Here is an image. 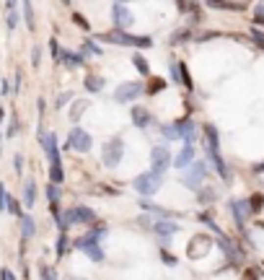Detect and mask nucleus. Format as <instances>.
<instances>
[{
  "label": "nucleus",
  "instance_id": "f257e3e1",
  "mask_svg": "<svg viewBox=\"0 0 264 280\" xmlns=\"http://www.w3.org/2000/svg\"><path fill=\"white\" fill-rule=\"evenodd\" d=\"M104 42H112V44H120V47H153V39L150 37H132V34H127L124 29H114L101 37Z\"/></svg>",
  "mask_w": 264,
  "mask_h": 280
},
{
  "label": "nucleus",
  "instance_id": "f03ea898",
  "mask_svg": "<svg viewBox=\"0 0 264 280\" xmlns=\"http://www.w3.org/2000/svg\"><path fill=\"white\" fill-rule=\"evenodd\" d=\"M135 189L140 192V197H150V195H156L158 192V187L163 184V174L161 171H145V174H140L138 179H135Z\"/></svg>",
  "mask_w": 264,
  "mask_h": 280
},
{
  "label": "nucleus",
  "instance_id": "7ed1b4c3",
  "mask_svg": "<svg viewBox=\"0 0 264 280\" xmlns=\"http://www.w3.org/2000/svg\"><path fill=\"white\" fill-rule=\"evenodd\" d=\"M122 156H124V143H122V138H112V140L104 143V148H101V161H104V166L114 169V166L122 161Z\"/></svg>",
  "mask_w": 264,
  "mask_h": 280
},
{
  "label": "nucleus",
  "instance_id": "20e7f679",
  "mask_svg": "<svg viewBox=\"0 0 264 280\" xmlns=\"http://www.w3.org/2000/svg\"><path fill=\"white\" fill-rule=\"evenodd\" d=\"M143 94H145L143 80H127V83H122V86L114 91V99H117L120 104H127V102H135V99H140Z\"/></svg>",
  "mask_w": 264,
  "mask_h": 280
},
{
  "label": "nucleus",
  "instance_id": "39448f33",
  "mask_svg": "<svg viewBox=\"0 0 264 280\" xmlns=\"http://www.w3.org/2000/svg\"><path fill=\"white\" fill-rule=\"evenodd\" d=\"M91 146H94V140H91V135L83 130V127H72L70 135H68V148L78 151V153H88Z\"/></svg>",
  "mask_w": 264,
  "mask_h": 280
},
{
  "label": "nucleus",
  "instance_id": "423d86ee",
  "mask_svg": "<svg viewBox=\"0 0 264 280\" xmlns=\"http://www.w3.org/2000/svg\"><path fill=\"white\" fill-rule=\"evenodd\" d=\"M112 19H114V26L117 29H127V26H132L135 24V16H132V11L127 8V3H117L112 5Z\"/></svg>",
  "mask_w": 264,
  "mask_h": 280
},
{
  "label": "nucleus",
  "instance_id": "0eeeda50",
  "mask_svg": "<svg viewBox=\"0 0 264 280\" xmlns=\"http://www.w3.org/2000/svg\"><path fill=\"white\" fill-rule=\"evenodd\" d=\"M150 164H153V171H166L174 161H171V151L166 148V146H156L150 151Z\"/></svg>",
  "mask_w": 264,
  "mask_h": 280
},
{
  "label": "nucleus",
  "instance_id": "6e6552de",
  "mask_svg": "<svg viewBox=\"0 0 264 280\" xmlns=\"http://www.w3.org/2000/svg\"><path fill=\"white\" fill-rule=\"evenodd\" d=\"M205 177H207V161H197V164H192V169L181 177V182L194 189V187H199V182H202Z\"/></svg>",
  "mask_w": 264,
  "mask_h": 280
},
{
  "label": "nucleus",
  "instance_id": "1a4fd4ad",
  "mask_svg": "<svg viewBox=\"0 0 264 280\" xmlns=\"http://www.w3.org/2000/svg\"><path fill=\"white\" fill-rule=\"evenodd\" d=\"M65 221H68V226L70 223H96V213L86 205H78L72 210H65Z\"/></svg>",
  "mask_w": 264,
  "mask_h": 280
},
{
  "label": "nucleus",
  "instance_id": "9d476101",
  "mask_svg": "<svg viewBox=\"0 0 264 280\" xmlns=\"http://www.w3.org/2000/svg\"><path fill=\"white\" fill-rule=\"evenodd\" d=\"M176 132H179V140H184V143H194L197 140V125H194V120H181V122H176Z\"/></svg>",
  "mask_w": 264,
  "mask_h": 280
},
{
  "label": "nucleus",
  "instance_id": "9b49d317",
  "mask_svg": "<svg viewBox=\"0 0 264 280\" xmlns=\"http://www.w3.org/2000/svg\"><path fill=\"white\" fill-rule=\"evenodd\" d=\"M192 161H194V146H192V143H187V146L179 151V156L174 158V166H176L179 171H184L189 164H192Z\"/></svg>",
  "mask_w": 264,
  "mask_h": 280
},
{
  "label": "nucleus",
  "instance_id": "f8f14e48",
  "mask_svg": "<svg viewBox=\"0 0 264 280\" xmlns=\"http://www.w3.org/2000/svg\"><path fill=\"white\" fill-rule=\"evenodd\" d=\"M153 231L158 233V239H161L163 244H168L171 236H174V233L179 231V226H176V223H171V221H161V223L153 226Z\"/></svg>",
  "mask_w": 264,
  "mask_h": 280
},
{
  "label": "nucleus",
  "instance_id": "ddd939ff",
  "mask_svg": "<svg viewBox=\"0 0 264 280\" xmlns=\"http://www.w3.org/2000/svg\"><path fill=\"white\" fill-rule=\"evenodd\" d=\"M217 247H220V249L225 252V257H228V259L233 262V265H239V262H241V252L236 249V247H233V241H231V239H225L223 233L217 236Z\"/></svg>",
  "mask_w": 264,
  "mask_h": 280
},
{
  "label": "nucleus",
  "instance_id": "4468645a",
  "mask_svg": "<svg viewBox=\"0 0 264 280\" xmlns=\"http://www.w3.org/2000/svg\"><path fill=\"white\" fill-rule=\"evenodd\" d=\"M205 140H207V156L220 153V138H217V130L213 127V125H207V127H205Z\"/></svg>",
  "mask_w": 264,
  "mask_h": 280
},
{
  "label": "nucleus",
  "instance_id": "2eb2a0df",
  "mask_svg": "<svg viewBox=\"0 0 264 280\" xmlns=\"http://www.w3.org/2000/svg\"><path fill=\"white\" fill-rule=\"evenodd\" d=\"M132 122H135V127H140V130H145L150 125V112L148 109H143V106H132Z\"/></svg>",
  "mask_w": 264,
  "mask_h": 280
},
{
  "label": "nucleus",
  "instance_id": "dca6fc26",
  "mask_svg": "<svg viewBox=\"0 0 264 280\" xmlns=\"http://www.w3.org/2000/svg\"><path fill=\"white\" fill-rule=\"evenodd\" d=\"M104 239H106V229L101 226V229H94L91 233H86V236L75 239V247H80V244H101Z\"/></svg>",
  "mask_w": 264,
  "mask_h": 280
},
{
  "label": "nucleus",
  "instance_id": "f3484780",
  "mask_svg": "<svg viewBox=\"0 0 264 280\" xmlns=\"http://www.w3.org/2000/svg\"><path fill=\"white\" fill-rule=\"evenodd\" d=\"M57 62H65L68 68H80V65H83V55H75V52L60 50V60H57Z\"/></svg>",
  "mask_w": 264,
  "mask_h": 280
},
{
  "label": "nucleus",
  "instance_id": "a211bd4d",
  "mask_svg": "<svg viewBox=\"0 0 264 280\" xmlns=\"http://www.w3.org/2000/svg\"><path fill=\"white\" fill-rule=\"evenodd\" d=\"M78 249H80V252H86L88 259H94V262H104V249L98 247V244H80Z\"/></svg>",
  "mask_w": 264,
  "mask_h": 280
},
{
  "label": "nucleus",
  "instance_id": "6ab92c4d",
  "mask_svg": "<svg viewBox=\"0 0 264 280\" xmlns=\"http://www.w3.org/2000/svg\"><path fill=\"white\" fill-rule=\"evenodd\" d=\"M34 203H36V182L34 179H26V184H24V205L34 207Z\"/></svg>",
  "mask_w": 264,
  "mask_h": 280
},
{
  "label": "nucleus",
  "instance_id": "aec40b11",
  "mask_svg": "<svg viewBox=\"0 0 264 280\" xmlns=\"http://www.w3.org/2000/svg\"><path fill=\"white\" fill-rule=\"evenodd\" d=\"M83 86L88 88L91 94H98V91H101V88L106 86V80H104L101 76H94V73H91V76H86V80H83Z\"/></svg>",
  "mask_w": 264,
  "mask_h": 280
},
{
  "label": "nucleus",
  "instance_id": "412c9836",
  "mask_svg": "<svg viewBox=\"0 0 264 280\" xmlns=\"http://www.w3.org/2000/svg\"><path fill=\"white\" fill-rule=\"evenodd\" d=\"M21 233H24V239H31L34 233H36V223H34V218L31 215H21Z\"/></svg>",
  "mask_w": 264,
  "mask_h": 280
},
{
  "label": "nucleus",
  "instance_id": "4be33fe9",
  "mask_svg": "<svg viewBox=\"0 0 264 280\" xmlns=\"http://www.w3.org/2000/svg\"><path fill=\"white\" fill-rule=\"evenodd\" d=\"M140 207H143V210H148V213H153V215H161V218L174 215V213H168L166 207H158V205H153V203H148V200H143V197H140Z\"/></svg>",
  "mask_w": 264,
  "mask_h": 280
},
{
  "label": "nucleus",
  "instance_id": "5701e85b",
  "mask_svg": "<svg viewBox=\"0 0 264 280\" xmlns=\"http://www.w3.org/2000/svg\"><path fill=\"white\" fill-rule=\"evenodd\" d=\"M47 200L52 205V213H60V207H57V200H60V187L57 184H47Z\"/></svg>",
  "mask_w": 264,
  "mask_h": 280
},
{
  "label": "nucleus",
  "instance_id": "b1692460",
  "mask_svg": "<svg viewBox=\"0 0 264 280\" xmlns=\"http://www.w3.org/2000/svg\"><path fill=\"white\" fill-rule=\"evenodd\" d=\"M101 47H96V42L94 39H88V42H83V44H80V55H91V57H98V55H101Z\"/></svg>",
  "mask_w": 264,
  "mask_h": 280
},
{
  "label": "nucleus",
  "instance_id": "393cba45",
  "mask_svg": "<svg viewBox=\"0 0 264 280\" xmlns=\"http://www.w3.org/2000/svg\"><path fill=\"white\" fill-rule=\"evenodd\" d=\"M24 21H26V26H29V31H34L36 29V21H34V8H31V0H24Z\"/></svg>",
  "mask_w": 264,
  "mask_h": 280
},
{
  "label": "nucleus",
  "instance_id": "a878e982",
  "mask_svg": "<svg viewBox=\"0 0 264 280\" xmlns=\"http://www.w3.org/2000/svg\"><path fill=\"white\" fill-rule=\"evenodd\" d=\"M132 62H135V68H138V73H143V76H150V62L145 60L140 52L138 55H132Z\"/></svg>",
  "mask_w": 264,
  "mask_h": 280
},
{
  "label": "nucleus",
  "instance_id": "bb28decb",
  "mask_svg": "<svg viewBox=\"0 0 264 280\" xmlns=\"http://www.w3.org/2000/svg\"><path fill=\"white\" fill-rule=\"evenodd\" d=\"M213 8H217V11H241V5L231 3V0H207Z\"/></svg>",
  "mask_w": 264,
  "mask_h": 280
},
{
  "label": "nucleus",
  "instance_id": "cd10ccee",
  "mask_svg": "<svg viewBox=\"0 0 264 280\" xmlns=\"http://www.w3.org/2000/svg\"><path fill=\"white\" fill-rule=\"evenodd\" d=\"M88 109V102H75V104H72V109H70V120L72 122H78L80 120V114H83Z\"/></svg>",
  "mask_w": 264,
  "mask_h": 280
},
{
  "label": "nucleus",
  "instance_id": "c85d7f7f",
  "mask_svg": "<svg viewBox=\"0 0 264 280\" xmlns=\"http://www.w3.org/2000/svg\"><path fill=\"white\" fill-rule=\"evenodd\" d=\"M18 21H21V16H18V8L16 11H5V26H8V31H13Z\"/></svg>",
  "mask_w": 264,
  "mask_h": 280
},
{
  "label": "nucleus",
  "instance_id": "c756f323",
  "mask_svg": "<svg viewBox=\"0 0 264 280\" xmlns=\"http://www.w3.org/2000/svg\"><path fill=\"white\" fill-rule=\"evenodd\" d=\"M161 135L166 140H179V132H176V125H161Z\"/></svg>",
  "mask_w": 264,
  "mask_h": 280
},
{
  "label": "nucleus",
  "instance_id": "7c9ffc66",
  "mask_svg": "<svg viewBox=\"0 0 264 280\" xmlns=\"http://www.w3.org/2000/svg\"><path fill=\"white\" fill-rule=\"evenodd\" d=\"M68 255V233L60 231V239H57V257H65Z\"/></svg>",
  "mask_w": 264,
  "mask_h": 280
},
{
  "label": "nucleus",
  "instance_id": "2f4dec72",
  "mask_svg": "<svg viewBox=\"0 0 264 280\" xmlns=\"http://www.w3.org/2000/svg\"><path fill=\"white\" fill-rule=\"evenodd\" d=\"M161 88H166V80H161V78H153L150 83L145 86V91H148V94H158Z\"/></svg>",
  "mask_w": 264,
  "mask_h": 280
},
{
  "label": "nucleus",
  "instance_id": "473e14b6",
  "mask_svg": "<svg viewBox=\"0 0 264 280\" xmlns=\"http://www.w3.org/2000/svg\"><path fill=\"white\" fill-rule=\"evenodd\" d=\"M5 210H8V213H13L16 218H21V215H24V213H21V205H18V200H13L11 195H8V205H5Z\"/></svg>",
  "mask_w": 264,
  "mask_h": 280
},
{
  "label": "nucleus",
  "instance_id": "72a5a7b5",
  "mask_svg": "<svg viewBox=\"0 0 264 280\" xmlns=\"http://www.w3.org/2000/svg\"><path fill=\"white\" fill-rule=\"evenodd\" d=\"M39 62H42V47H39V44H34V47H31V65L39 68Z\"/></svg>",
  "mask_w": 264,
  "mask_h": 280
},
{
  "label": "nucleus",
  "instance_id": "f704fd0d",
  "mask_svg": "<svg viewBox=\"0 0 264 280\" xmlns=\"http://www.w3.org/2000/svg\"><path fill=\"white\" fill-rule=\"evenodd\" d=\"M213 200H215L213 189H202V192H199V203H213Z\"/></svg>",
  "mask_w": 264,
  "mask_h": 280
},
{
  "label": "nucleus",
  "instance_id": "c9c22d12",
  "mask_svg": "<svg viewBox=\"0 0 264 280\" xmlns=\"http://www.w3.org/2000/svg\"><path fill=\"white\" fill-rule=\"evenodd\" d=\"M68 102H72V94H70V91H68V94H60V96H57V109H62Z\"/></svg>",
  "mask_w": 264,
  "mask_h": 280
},
{
  "label": "nucleus",
  "instance_id": "e433bc0d",
  "mask_svg": "<svg viewBox=\"0 0 264 280\" xmlns=\"http://www.w3.org/2000/svg\"><path fill=\"white\" fill-rule=\"evenodd\" d=\"M39 270H42V280H54V270H52V267H47V265H42Z\"/></svg>",
  "mask_w": 264,
  "mask_h": 280
},
{
  "label": "nucleus",
  "instance_id": "4c0bfd02",
  "mask_svg": "<svg viewBox=\"0 0 264 280\" xmlns=\"http://www.w3.org/2000/svg\"><path fill=\"white\" fill-rule=\"evenodd\" d=\"M72 21H75L78 26H80V29H83V31H88L91 29V26H88V21L83 19V16H80V13H75V16H72Z\"/></svg>",
  "mask_w": 264,
  "mask_h": 280
},
{
  "label": "nucleus",
  "instance_id": "58836bf2",
  "mask_svg": "<svg viewBox=\"0 0 264 280\" xmlns=\"http://www.w3.org/2000/svg\"><path fill=\"white\" fill-rule=\"evenodd\" d=\"M262 203H264V197H262V195H257V197H251V203H249V205H251V213H257L259 207H262Z\"/></svg>",
  "mask_w": 264,
  "mask_h": 280
},
{
  "label": "nucleus",
  "instance_id": "ea45409f",
  "mask_svg": "<svg viewBox=\"0 0 264 280\" xmlns=\"http://www.w3.org/2000/svg\"><path fill=\"white\" fill-rule=\"evenodd\" d=\"M5 205H8V192H5V187L0 184V213L5 210Z\"/></svg>",
  "mask_w": 264,
  "mask_h": 280
},
{
  "label": "nucleus",
  "instance_id": "a19ab883",
  "mask_svg": "<svg viewBox=\"0 0 264 280\" xmlns=\"http://www.w3.org/2000/svg\"><path fill=\"white\" fill-rule=\"evenodd\" d=\"M16 132H18V120L13 117V120H11V125H8V130H5V135H8V138H13Z\"/></svg>",
  "mask_w": 264,
  "mask_h": 280
},
{
  "label": "nucleus",
  "instance_id": "79ce46f5",
  "mask_svg": "<svg viewBox=\"0 0 264 280\" xmlns=\"http://www.w3.org/2000/svg\"><path fill=\"white\" fill-rule=\"evenodd\" d=\"M251 37H254V39H257V44H259V47L264 50V34H262L259 29H251Z\"/></svg>",
  "mask_w": 264,
  "mask_h": 280
},
{
  "label": "nucleus",
  "instance_id": "37998d69",
  "mask_svg": "<svg viewBox=\"0 0 264 280\" xmlns=\"http://www.w3.org/2000/svg\"><path fill=\"white\" fill-rule=\"evenodd\" d=\"M13 166H16V174H24V156H16Z\"/></svg>",
  "mask_w": 264,
  "mask_h": 280
},
{
  "label": "nucleus",
  "instance_id": "c03bdc74",
  "mask_svg": "<svg viewBox=\"0 0 264 280\" xmlns=\"http://www.w3.org/2000/svg\"><path fill=\"white\" fill-rule=\"evenodd\" d=\"M49 47H52V55H54V60H60V44H57V39H52V42H49Z\"/></svg>",
  "mask_w": 264,
  "mask_h": 280
},
{
  "label": "nucleus",
  "instance_id": "a18cd8bd",
  "mask_svg": "<svg viewBox=\"0 0 264 280\" xmlns=\"http://www.w3.org/2000/svg\"><path fill=\"white\" fill-rule=\"evenodd\" d=\"M161 259H163V262H166V265H171V267H174V265H176V259H174V257H171V255H168V252H161Z\"/></svg>",
  "mask_w": 264,
  "mask_h": 280
},
{
  "label": "nucleus",
  "instance_id": "49530a36",
  "mask_svg": "<svg viewBox=\"0 0 264 280\" xmlns=\"http://www.w3.org/2000/svg\"><path fill=\"white\" fill-rule=\"evenodd\" d=\"M0 280H16V275L5 267V270H0Z\"/></svg>",
  "mask_w": 264,
  "mask_h": 280
},
{
  "label": "nucleus",
  "instance_id": "de8ad7c7",
  "mask_svg": "<svg viewBox=\"0 0 264 280\" xmlns=\"http://www.w3.org/2000/svg\"><path fill=\"white\" fill-rule=\"evenodd\" d=\"M11 91H13V88H11V83H8V80H3V88H0V94H3V96H8Z\"/></svg>",
  "mask_w": 264,
  "mask_h": 280
},
{
  "label": "nucleus",
  "instance_id": "09e8293b",
  "mask_svg": "<svg viewBox=\"0 0 264 280\" xmlns=\"http://www.w3.org/2000/svg\"><path fill=\"white\" fill-rule=\"evenodd\" d=\"M18 8V0H5V11H16Z\"/></svg>",
  "mask_w": 264,
  "mask_h": 280
},
{
  "label": "nucleus",
  "instance_id": "8fccbe9b",
  "mask_svg": "<svg viewBox=\"0 0 264 280\" xmlns=\"http://www.w3.org/2000/svg\"><path fill=\"white\" fill-rule=\"evenodd\" d=\"M21 80H24L21 73H16V80H13V86H16V88H13V91H21Z\"/></svg>",
  "mask_w": 264,
  "mask_h": 280
},
{
  "label": "nucleus",
  "instance_id": "3c124183",
  "mask_svg": "<svg viewBox=\"0 0 264 280\" xmlns=\"http://www.w3.org/2000/svg\"><path fill=\"white\" fill-rule=\"evenodd\" d=\"M36 106H39V117L44 114V99H39V102H36Z\"/></svg>",
  "mask_w": 264,
  "mask_h": 280
},
{
  "label": "nucleus",
  "instance_id": "603ef678",
  "mask_svg": "<svg viewBox=\"0 0 264 280\" xmlns=\"http://www.w3.org/2000/svg\"><path fill=\"white\" fill-rule=\"evenodd\" d=\"M243 280H257V273H254V270H249V273H246V278H243Z\"/></svg>",
  "mask_w": 264,
  "mask_h": 280
},
{
  "label": "nucleus",
  "instance_id": "864d4df0",
  "mask_svg": "<svg viewBox=\"0 0 264 280\" xmlns=\"http://www.w3.org/2000/svg\"><path fill=\"white\" fill-rule=\"evenodd\" d=\"M3 117H5V109L0 106V125H3Z\"/></svg>",
  "mask_w": 264,
  "mask_h": 280
},
{
  "label": "nucleus",
  "instance_id": "5fc2aeb1",
  "mask_svg": "<svg viewBox=\"0 0 264 280\" xmlns=\"http://www.w3.org/2000/svg\"><path fill=\"white\" fill-rule=\"evenodd\" d=\"M120 3H130V0H120Z\"/></svg>",
  "mask_w": 264,
  "mask_h": 280
},
{
  "label": "nucleus",
  "instance_id": "6e6d98bb",
  "mask_svg": "<svg viewBox=\"0 0 264 280\" xmlns=\"http://www.w3.org/2000/svg\"><path fill=\"white\" fill-rule=\"evenodd\" d=\"M62 3H70V0H62Z\"/></svg>",
  "mask_w": 264,
  "mask_h": 280
}]
</instances>
